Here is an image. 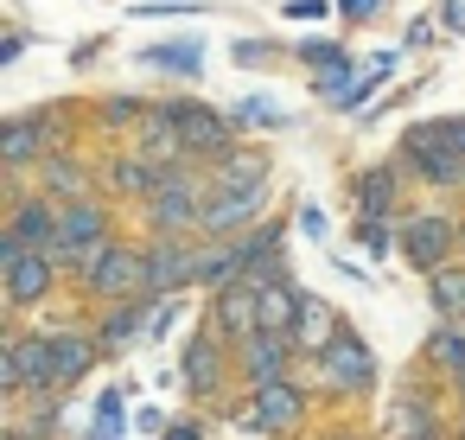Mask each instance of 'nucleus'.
Here are the masks:
<instances>
[{"instance_id": "1", "label": "nucleus", "mask_w": 465, "mask_h": 440, "mask_svg": "<svg viewBox=\"0 0 465 440\" xmlns=\"http://www.w3.org/2000/svg\"><path fill=\"white\" fill-rule=\"evenodd\" d=\"M204 205H211V166L185 160L160 173V192L141 205L147 236H198L204 230Z\"/></svg>"}, {"instance_id": "2", "label": "nucleus", "mask_w": 465, "mask_h": 440, "mask_svg": "<svg viewBox=\"0 0 465 440\" xmlns=\"http://www.w3.org/2000/svg\"><path fill=\"white\" fill-rule=\"evenodd\" d=\"M64 262L58 255H45V249H20V255H7L0 262V294H7V319H33V313H45L58 294H64Z\"/></svg>"}, {"instance_id": "3", "label": "nucleus", "mask_w": 465, "mask_h": 440, "mask_svg": "<svg viewBox=\"0 0 465 440\" xmlns=\"http://www.w3.org/2000/svg\"><path fill=\"white\" fill-rule=\"evenodd\" d=\"M395 160H401V166H408V179H420L427 192H465V154H459V147H446L440 115H433V122H414V128L401 135Z\"/></svg>"}, {"instance_id": "4", "label": "nucleus", "mask_w": 465, "mask_h": 440, "mask_svg": "<svg viewBox=\"0 0 465 440\" xmlns=\"http://www.w3.org/2000/svg\"><path fill=\"white\" fill-rule=\"evenodd\" d=\"M312 376H319V389H325L331 402H357V395H370V389H376V351H370V338L344 325L338 345H331L325 357H312Z\"/></svg>"}, {"instance_id": "5", "label": "nucleus", "mask_w": 465, "mask_h": 440, "mask_svg": "<svg viewBox=\"0 0 465 440\" xmlns=\"http://www.w3.org/2000/svg\"><path fill=\"white\" fill-rule=\"evenodd\" d=\"M306 415H312V395H306L300 376H287V383L249 389V402H242L236 421H242L249 434H262V440H293V434L306 427Z\"/></svg>"}, {"instance_id": "6", "label": "nucleus", "mask_w": 465, "mask_h": 440, "mask_svg": "<svg viewBox=\"0 0 465 440\" xmlns=\"http://www.w3.org/2000/svg\"><path fill=\"white\" fill-rule=\"evenodd\" d=\"M58 217H64L58 198L14 185V198H7V224H0V262L20 255V249H45V255H52V249H58Z\"/></svg>"}, {"instance_id": "7", "label": "nucleus", "mask_w": 465, "mask_h": 440, "mask_svg": "<svg viewBox=\"0 0 465 440\" xmlns=\"http://www.w3.org/2000/svg\"><path fill=\"white\" fill-rule=\"evenodd\" d=\"M401 262L414 275H440L446 262H459V217H446V211H408L401 217Z\"/></svg>"}, {"instance_id": "8", "label": "nucleus", "mask_w": 465, "mask_h": 440, "mask_svg": "<svg viewBox=\"0 0 465 440\" xmlns=\"http://www.w3.org/2000/svg\"><path fill=\"white\" fill-rule=\"evenodd\" d=\"M173 109H179V128H185V154H192L198 166H217V160H230V154L242 147L236 115H223V109H211V103H198V96H173Z\"/></svg>"}, {"instance_id": "9", "label": "nucleus", "mask_w": 465, "mask_h": 440, "mask_svg": "<svg viewBox=\"0 0 465 440\" xmlns=\"http://www.w3.org/2000/svg\"><path fill=\"white\" fill-rule=\"evenodd\" d=\"M268 179H249V185H217L211 179V205H204V230L198 236H242L255 224H268Z\"/></svg>"}, {"instance_id": "10", "label": "nucleus", "mask_w": 465, "mask_h": 440, "mask_svg": "<svg viewBox=\"0 0 465 440\" xmlns=\"http://www.w3.org/2000/svg\"><path fill=\"white\" fill-rule=\"evenodd\" d=\"M90 306H122V300H141L147 294V243H115L103 255V268L77 287Z\"/></svg>"}, {"instance_id": "11", "label": "nucleus", "mask_w": 465, "mask_h": 440, "mask_svg": "<svg viewBox=\"0 0 465 440\" xmlns=\"http://www.w3.org/2000/svg\"><path fill=\"white\" fill-rule=\"evenodd\" d=\"M198 287V236H147V294L179 300Z\"/></svg>"}, {"instance_id": "12", "label": "nucleus", "mask_w": 465, "mask_h": 440, "mask_svg": "<svg viewBox=\"0 0 465 440\" xmlns=\"http://www.w3.org/2000/svg\"><path fill=\"white\" fill-rule=\"evenodd\" d=\"M351 217H389V224L408 217L401 160H376V166H357V173H351Z\"/></svg>"}, {"instance_id": "13", "label": "nucleus", "mask_w": 465, "mask_h": 440, "mask_svg": "<svg viewBox=\"0 0 465 440\" xmlns=\"http://www.w3.org/2000/svg\"><path fill=\"white\" fill-rule=\"evenodd\" d=\"M236 376H242V389H268V383L300 376V351H293V338H281V332H255V338H242V345H236Z\"/></svg>"}, {"instance_id": "14", "label": "nucleus", "mask_w": 465, "mask_h": 440, "mask_svg": "<svg viewBox=\"0 0 465 440\" xmlns=\"http://www.w3.org/2000/svg\"><path fill=\"white\" fill-rule=\"evenodd\" d=\"M128 147H134L141 160H153L160 173L192 160V154H185V128H179V109H173V96H160V103H153V115H147V122L128 135Z\"/></svg>"}, {"instance_id": "15", "label": "nucleus", "mask_w": 465, "mask_h": 440, "mask_svg": "<svg viewBox=\"0 0 465 440\" xmlns=\"http://www.w3.org/2000/svg\"><path fill=\"white\" fill-rule=\"evenodd\" d=\"M153 319H160L153 294L122 300V306H96V338H103V351H134V345H153Z\"/></svg>"}, {"instance_id": "16", "label": "nucleus", "mask_w": 465, "mask_h": 440, "mask_svg": "<svg viewBox=\"0 0 465 440\" xmlns=\"http://www.w3.org/2000/svg\"><path fill=\"white\" fill-rule=\"evenodd\" d=\"M45 338H52V389L64 395V389H77V383L96 370L103 338H96V325H64V332L45 325Z\"/></svg>"}, {"instance_id": "17", "label": "nucleus", "mask_w": 465, "mask_h": 440, "mask_svg": "<svg viewBox=\"0 0 465 440\" xmlns=\"http://www.w3.org/2000/svg\"><path fill=\"white\" fill-rule=\"evenodd\" d=\"M153 192H160V166L141 160L134 147H122V154L103 160V198L109 205H147Z\"/></svg>"}, {"instance_id": "18", "label": "nucleus", "mask_w": 465, "mask_h": 440, "mask_svg": "<svg viewBox=\"0 0 465 440\" xmlns=\"http://www.w3.org/2000/svg\"><path fill=\"white\" fill-rule=\"evenodd\" d=\"M103 236H122L115 230V205L109 198H77V205H64V217H58V262L71 255V249H84V243H103Z\"/></svg>"}, {"instance_id": "19", "label": "nucleus", "mask_w": 465, "mask_h": 440, "mask_svg": "<svg viewBox=\"0 0 465 440\" xmlns=\"http://www.w3.org/2000/svg\"><path fill=\"white\" fill-rule=\"evenodd\" d=\"M39 192H45V198H58V205L103 198V173H96L90 160H77V154H52V160L39 166Z\"/></svg>"}, {"instance_id": "20", "label": "nucleus", "mask_w": 465, "mask_h": 440, "mask_svg": "<svg viewBox=\"0 0 465 440\" xmlns=\"http://www.w3.org/2000/svg\"><path fill=\"white\" fill-rule=\"evenodd\" d=\"M204 313L217 319V332H223L230 345H242V338H255V332H262V294H255V281H236V287L211 294V306H204Z\"/></svg>"}, {"instance_id": "21", "label": "nucleus", "mask_w": 465, "mask_h": 440, "mask_svg": "<svg viewBox=\"0 0 465 440\" xmlns=\"http://www.w3.org/2000/svg\"><path fill=\"white\" fill-rule=\"evenodd\" d=\"M338 332H344L338 306H331L325 294H312V287H306V306H300V325H293V351H300V364L325 357V351L338 345Z\"/></svg>"}, {"instance_id": "22", "label": "nucleus", "mask_w": 465, "mask_h": 440, "mask_svg": "<svg viewBox=\"0 0 465 440\" xmlns=\"http://www.w3.org/2000/svg\"><path fill=\"white\" fill-rule=\"evenodd\" d=\"M395 434H401V440H446V421H440V376L420 383V389H401V402H395Z\"/></svg>"}, {"instance_id": "23", "label": "nucleus", "mask_w": 465, "mask_h": 440, "mask_svg": "<svg viewBox=\"0 0 465 440\" xmlns=\"http://www.w3.org/2000/svg\"><path fill=\"white\" fill-rule=\"evenodd\" d=\"M236 281H242V249H236V236H198V287H204V300L223 294V287H236Z\"/></svg>"}, {"instance_id": "24", "label": "nucleus", "mask_w": 465, "mask_h": 440, "mask_svg": "<svg viewBox=\"0 0 465 440\" xmlns=\"http://www.w3.org/2000/svg\"><path fill=\"white\" fill-rule=\"evenodd\" d=\"M255 294H262V332H281V338H293V325H300V306H306V287H300L293 275H281V281H262Z\"/></svg>"}, {"instance_id": "25", "label": "nucleus", "mask_w": 465, "mask_h": 440, "mask_svg": "<svg viewBox=\"0 0 465 440\" xmlns=\"http://www.w3.org/2000/svg\"><path fill=\"white\" fill-rule=\"evenodd\" d=\"M427 376H440V383H459L465 376V325L440 319L427 332Z\"/></svg>"}, {"instance_id": "26", "label": "nucleus", "mask_w": 465, "mask_h": 440, "mask_svg": "<svg viewBox=\"0 0 465 440\" xmlns=\"http://www.w3.org/2000/svg\"><path fill=\"white\" fill-rule=\"evenodd\" d=\"M427 300H433L440 319L465 325V262H446L440 275H427Z\"/></svg>"}, {"instance_id": "27", "label": "nucleus", "mask_w": 465, "mask_h": 440, "mask_svg": "<svg viewBox=\"0 0 465 440\" xmlns=\"http://www.w3.org/2000/svg\"><path fill=\"white\" fill-rule=\"evenodd\" d=\"M141 65L153 71H173V77H198L204 71V39H179V45H147Z\"/></svg>"}, {"instance_id": "28", "label": "nucleus", "mask_w": 465, "mask_h": 440, "mask_svg": "<svg viewBox=\"0 0 465 440\" xmlns=\"http://www.w3.org/2000/svg\"><path fill=\"white\" fill-rule=\"evenodd\" d=\"M147 115H153V103H147V96H103V103H96V122H103L109 135H122V141H128Z\"/></svg>"}, {"instance_id": "29", "label": "nucleus", "mask_w": 465, "mask_h": 440, "mask_svg": "<svg viewBox=\"0 0 465 440\" xmlns=\"http://www.w3.org/2000/svg\"><path fill=\"white\" fill-rule=\"evenodd\" d=\"M211 179H217V185H249V179H268V147L242 141L230 160H217V166H211Z\"/></svg>"}, {"instance_id": "30", "label": "nucleus", "mask_w": 465, "mask_h": 440, "mask_svg": "<svg viewBox=\"0 0 465 440\" xmlns=\"http://www.w3.org/2000/svg\"><path fill=\"white\" fill-rule=\"evenodd\" d=\"M351 243L363 255H401V224H389V217H351Z\"/></svg>"}, {"instance_id": "31", "label": "nucleus", "mask_w": 465, "mask_h": 440, "mask_svg": "<svg viewBox=\"0 0 465 440\" xmlns=\"http://www.w3.org/2000/svg\"><path fill=\"white\" fill-rule=\"evenodd\" d=\"M20 427H33V434H45V440H58V421H64V395H33V402H20V408H7Z\"/></svg>"}, {"instance_id": "32", "label": "nucleus", "mask_w": 465, "mask_h": 440, "mask_svg": "<svg viewBox=\"0 0 465 440\" xmlns=\"http://www.w3.org/2000/svg\"><path fill=\"white\" fill-rule=\"evenodd\" d=\"M389 77H395V58H389V52H382V58H370V65L357 71V84H351V96L338 103V115H351V109H363V103H370V96H376V90H382Z\"/></svg>"}, {"instance_id": "33", "label": "nucleus", "mask_w": 465, "mask_h": 440, "mask_svg": "<svg viewBox=\"0 0 465 440\" xmlns=\"http://www.w3.org/2000/svg\"><path fill=\"white\" fill-rule=\"evenodd\" d=\"M293 52H300V65H306L312 77H319V71H331V65H351V52H344V45H331V39H300Z\"/></svg>"}, {"instance_id": "34", "label": "nucleus", "mask_w": 465, "mask_h": 440, "mask_svg": "<svg viewBox=\"0 0 465 440\" xmlns=\"http://www.w3.org/2000/svg\"><path fill=\"white\" fill-rule=\"evenodd\" d=\"M122 395H128V389H103V395H96V440H128V434H122Z\"/></svg>"}, {"instance_id": "35", "label": "nucleus", "mask_w": 465, "mask_h": 440, "mask_svg": "<svg viewBox=\"0 0 465 440\" xmlns=\"http://www.w3.org/2000/svg\"><path fill=\"white\" fill-rule=\"evenodd\" d=\"M236 122H262V128H287V115H281L274 103H262V96H242V103H236Z\"/></svg>"}, {"instance_id": "36", "label": "nucleus", "mask_w": 465, "mask_h": 440, "mask_svg": "<svg viewBox=\"0 0 465 440\" xmlns=\"http://www.w3.org/2000/svg\"><path fill=\"white\" fill-rule=\"evenodd\" d=\"M382 7H389V0H338V14H344L351 26H370V20H376Z\"/></svg>"}, {"instance_id": "37", "label": "nucleus", "mask_w": 465, "mask_h": 440, "mask_svg": "<svg viewBox=\"0 0 465 440\" xmlns=\"http://www.w3.org/2000/svg\"><path fill=\"white\" fill-rule=\"evenodd\" d=\"M281 14H287V20H325L331 7H325V0H287Z\"/></svg>"}, {"instance_id": "38", "label": "nucleus", "mask_w": 465, "mask_h": 440, "mask_svg": "<svg viewBox=\"0 0 465 440\" xmlns=\"http://www.w3.org/2000/svg\"><path fill=\"white\" fill-rule=\"evenodd\" d=\"M274 52L262 45V39H236V65H268Z\"/></svg>"}, {"instance_id": "39", "label": "nucleus", "mask_w": 465, "mask_h": 440, "mask_svg": "<svg viewBox=\"0 0 465 440\" xmlns=\"http://www.w3.org/2000/svg\"><path fill=\"white\" fill-rule=\"evenodd\" d=\"M440 26L446 33H465V0H440Z\"/></svg>"}, {"instance_id": "40", "label": "nucleus", "mask_w": 465, "mask_h": 440, "mask_svg": "<svg viewBox=\"0 0 465 440\" xmlns=\"http://www.w3.org/2000/svg\"><path fill=\"white\" fill-rule=\"evenodd\" d=\"M300 230L319 243V236H325V211H319V205H300Z\"/></svg>"}, {"instance_id": "41", "label": "nucleus", "mask_w": 465, "mask_h": 440, "mask_svg": "<svg viewBox=\"0 0 465 440\" xmlns=\"http://www.w3.org/2000/svg\"><path fill=\"white\" fill-rule=\"evenodd\" d=\"M160 440H204V421H173Z\"/></svg>"}, {"instance_id": "42", "label": "nucleus", "mask_w": 465, "mask_h": 440, "mask_svg": "<svg viewBox=\"0 0 465 440\" xmlns=\"http://www.w3.org/2000/svg\"><path fill=\"white\" fill-rule=\"evenodd\" d=\"M0 440H45V434H33V427H20V421L7 415V427H0Z\"/></svg>"}, {"instance_id": "43", "label": "nucleus", "mask_w": 465, "mask_h": 440, "mask_svg": "<svg viewBox=\"0 0 465 440\" xmlns=\"http://www.w3.org/2000/svg\"><path fill=\"white\" fill-rule=\"evenodd\" d=\"M312 440H363V434H357V427L344 421V427H325V434H312Z\"/></svg>"}, {"instance_id": "44", "label": "nucleus", "mask_w": 465, "mask_h": 440, "mask_svg": "<svg viewBox=\"0 0 465 440\" xmlns=\"http://www.w3.org/2000/svg\"><path fill=\"white\" fill-rule=\"evenodd\" d=\"M452 389H459V421H465V376H459V383H452Z\"/></svg>"}, {"instance_id": "45", "label": "nucleus", "mask_w": 465, "mask_h": 440, "mask_svg": "<svg viewBox=\"0 0 465 440\" xmlns=\"http://www.w3.org/2000/svg\"><path fill=\"white\" fill-rule=\"evenodd\" d=\"M459 262H465V217H459Z\"/></svg>"}, {"instance_id": "46", "label": "nucleus", "mask_w": 465, "mask_h": 440, "mask_svg": "<svg viewBox=\"0 0 465 440\" xmlns=\"http://www.w3.org/2000/svg\"><path fill=\"white\" fill-rule=\"evenodd\" d=\"M459 440H465V421H459Z\"/></svg>"}]
</instances>
